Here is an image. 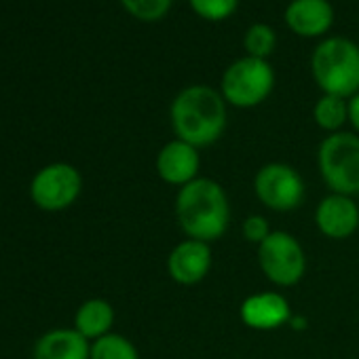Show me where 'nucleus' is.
<instances>
[{"label": "nucleus", "mask_w": 359, "mask_h": 359, "mask_svg": "<svg viewBox=\"0 0 359 359\" xmlns=\"http://www.w3.org/2000/svg\"><path fill=\"white\" fill-rule=\"evenodd\" d=\"M175 220L187 239L214 243L222 239L231 226L229 195L214 177L199 175L191 184L177 189Z\"/></svg>", "instance_id": "f257e3e1"}, {"label": "nucleus", "mask_w": 359, "mask_h": 359, "mask_svg": "<svg viewBox=\"0 0 359 359\" xmlns=\"http://www.w3.org/2000/svg\"><path fill=\"white\" fill-rule=\"evenodd\" d=\"M169 121L177 140L195 148H208L226 129V100L214 87L191 85L173 97Z\"/></svg>", "instance_id": "f03ea898"}, {"label": "nucleus", "mask_w": 359, "mask_h": 359, "mask_svg": "<svg viewBox=\"0 0 359 359\" xmlns=\"http://www.w3.org/2000/svg\"><path fill=\"white\" fill-rule=\"evenodd\" d=\"M311 70L323 93L351 100L359 93V45L342 36L325 39L313 51Z\"/></svg>", "instance_id": "7ed1b4c3"}, {"label": "nucleus", "mask_w": 359, "mask_h": 359, "mask_svg": "<svg viewBox=\"0 0 359 359\" xmlns=\"http://www.w3.org/2000/svg\"><path fill=\"white\" fill-rule=\"evenodd\" d=\"M317 169L330 193L359 195V135L353 131L325 135L317 148Z\"/></svg>", "instance_id": "20e7f679"}, {"label": "nucleus", "mask_w": 359, "mask_h": 359, "mask_svg": "<svg viewBox=\"0 0 359 359\" xmlns=\"http://www.w3.org/2000/svg\"><path fill=\"white\" fill-rule=\"evenodd\" d=\"M275 87V72L266 60L241 57L222 74L220 93L235 108H254L262 104Z\"/></svg>", "instance_id": "39448f33"}, {"label": "nucleus", "mask_w": 359, "mask_h": 359, "mask_svg": "<svg viewBox=\"0 0 359 359\" xmlns=\"http://www.w3.org/2000/svg\"><path fill=\"white\" fill-rule=\"evenodd\" d=\"M256 250L258 266L273 285L292 287L306 275V254L294 235L285 231H273Z\"/></svg>", "instance_id": "423d86ee"}, {"label": "nucleus", "mask_w": 359, "mask_h": 359, "mask_svg": "<svg viewBox=\"0 0 359 359\" xmlns=\"http://www.w3.org/2000/svg\"><path fill=\"white\" fill-rule=\"evenodd\" d=\"M254 195L271 212L287 214L302 205L306 187L300 171L287 163H266L254 175Z\"/></svg>", "instance_id": "0eeeda50"}, {"label": "nucleus", "mask_w": 359, "mask_h": 359, "mask_svg": "<svg viewBox=\"0 0 359 359\" xmlns=\"http://www.w3.org/2000/svg\"><path fill=\"white\" fill-rule=\"evenodd\" d=\"M83 175L70 163H51L39 169L30 182V199L43 212H64L76 203Z\"/></svg>", "instance_id": "6e6552de"}, {"label": "nucleus", "mask_w": 359, "mask_h": 359, "mask_svg": "<svg viewBox=\"0 0 359 359\" xmlns=\"http://www.w3.org/2000/svg\"><path fill=\"white\" fill-rule=\"evenodd\" d=\"M154 169L165 184L182 189L199 177V171H201L199 148L173 137L167 144H163V148L158 150L154 158Z\"/></svg>", "instance_id": "1a4fd4ad"}, {"label": "nucleus", "mask_w": 359, "mask_h": 359, "mask_svg": "<svg viewBox=\"0 0 359 359\" xmlns=\"http://www.w3.org/2000/svg\"><path fill=\"white\" fill-rule=\"evenodd\" d=\"M212 245L197 239L180 241L165 260V269L171 281L177 285H197L212 271Z\"/></svg>", "instance_id": "9d476101"}, {"label": "nucleus", "mask_w": 359, "mask_h": 359, "mask_svg": "<svg viewBox=\"0 0 359 359\" xmlns=\"http://www.w3.org/2000/svg\"><path fill=\"white\" fill-rule=\"evenodd\" d=\"M290 300L281 292H256L250 294L241 306L239 317L241 321L256 332H273L290 323L292 319Z\"/></svg>", "instance_id": "9b49d317"}, {"label": "nucleus", "mask_w": 359, "mask_h": 359, "mask_svg": "<svg viewBox=\"0 0 359 359\" xmlns=\"http://www.w3.org/2000/svg\"><path fill=\"white\" fill-rule=\"evenodd\" d=\"M313 220L323 237L332 241H342L355 235V231L359 229V208L353 197L330 193L317 203Z\"/></svg>", "instance_id": "f8f14e48"}, {"label": "nucleus", "mask_w": 359, "mask_h": 359, "mask_svg": "<svg viewBox=\"0 0 359 359\" xmlns=\"http://www.w3.org/2000/svg\"><path fill=\"white\" fill-rule=\"evenodd\" d=\"M285 24L298 36H321L334 24V9L327 0H292L285 9Z\"/></svg>", "instance_id": "ddd939ff"}, {"label": "nucleus", "mask_w": 359, "mask_h": 359, "mask_svg": "<svg viewBox=\"0 0 359 359\" xmlns=\"http://www.w3.org/2000/svg\"><path fill=\"white\" fill-rule=\"evenodd\" d=\"M34 359H91V342L74 327H57L34 344Z\"/></svg>", "instance_id": "4468645a"}, {"label": "nucleus", "mask_w": 359, "mask_h": 359, "mask_svg": "<svg viewBox=\"0 0 359 359\" xmlns=\"http://www.w3.org/2000/svg\"><path fill=\"white\" fill-rule=\"evenodd\" d=\"M114 325V309L104 298L85 300L74 315V330L83 334L89 342L112 332Z\"/></svg>", "instance_id": "2eb2a0df"}, {"label": "nucleus", "mask_w": 359, "mask_h": 359, "mask_svg": "<svg viewBox=\"0 0 359 359\" xmlns=\"http://www.w3.org/2000/svg\"><path fill=\"white\" fill-rule=\"evenodd\" d=\"M313 118L319 129L327 131V135L342 131L344 123H348V100L323 93L313 108Z\"/></svg>", "instance_id": "dca6fc26"}, {"label": "nucleus", "mask_w": 359, "mask_h": 359, "mask_svg": "<svg viewBox=\"0 0 359 359\" xmlns=\"http://www.w3.org/2000/svg\"><path fill=\"white\" fill-rule=\"evenodd\" d=\"M91 359H140V353L127 336L110 332L91 342Z\"/></svg>", "instance_id": "f3484780"}, {"label": "nucleus", "mask_w": 359, "mask_h": 359, "mask_svg": "<svg viewBox=\"0 0 359 359\" xmlns=\"http://www.w3.org/2000/svg\"><path fill=\"white\" fill-rule=\"evenodd\" d=\"M243 45H245V51H248L250 57L266 60L275 51L277 36H275V32H273L271 26H266V24H254L245 32Z\"/></svg>", "instance_id": "a211bd4d"}, {"label": "nucleus", "mask_w": 359, "mask_h": 359, "mask_svg": "<svg viewBox=\"0 0 359 359\" xmlns=\"http://www.w3.org/2000/svg\"><path fill=\"white\" fill-rule=\"evenodd\" d=\"M129 15L142 22H156L167 15L173 0H121Z\"/></svg>", "instance_id": "6ab92c4d"}, {"label": "nucleus", "mask_w": 359, "mask_h": 359, "mask_svg": "<svg viewBox=\"0 0 359 359\" xmlns=\"http://www.w3.org/2000/svg\"><path fill=\"white\" fill-rule=\"evenodd\" d=\"M189 3L193 11L208 22H222L239 7V0H189Z\"/></svg>", "instance_id": "aec40b11"}, {"label": "nucleus", "mask_w": 359, "mask_h": 359, "mask_svg": "<svg viewBox=\"0 0 359 359\" xmlns=\"http://www.w3.org/2000/svg\"><path fill=\"white\" fill-rule=\"evenodd\" d=\"M241 233H243V239H245L248 243H252V245L258 248L260 243H264V241L269 239V235L273 233V229H271V224H269V220H266L264 216L252 214V216H248V218L243 220Z\"/></svg>", "instance_id": "412c9836"}, {"label": "nucleus", "mask_w": 359, "mask_h": 359, "mask_svg": "<svg viewBox=\"0 0 359 359\" xmlns=\"http://www.w3.org/2000/svg\"><path fill=\"white\" fill-rule=\"evenodd\" d=\"M348 123H351L353 131L359 135V93H355L348 100Z\"/></svg>", "instance_id": "4be33fe9"}, {"label": "nucleus", "mask_w": 359, "mask_h": 359, "mask_svg": "<svg viewBox=\"0 0 359 359\" xmlns=\"http://www.w3.org/2000/svg\"><path fill=\"white\" fill-rule=\"evenodd\" d=\"M290 325H292L294 330H302V327H306V319H304V317H298V315H292Z\"/></svg>", "instance_id": "5701e85b"}]
</instances>
